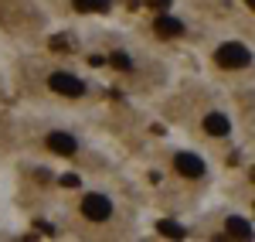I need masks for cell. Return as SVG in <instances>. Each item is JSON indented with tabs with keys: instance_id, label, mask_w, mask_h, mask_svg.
I'll return each mask as SVG.
<instances>
[{
	"instance_id": "30bf717a",
	"label": "cell",
	"mask_w": 255,
	"mask_h": 242,
	"mask_svg": "<svg viewBox=\"0 0 255 242\" xmlns=\"http://www.w3.org/2000/svg\"><path fill=\"white\" fill-rule=\"evenodd\" d=\"M157 229H160V236H170V239H180V236H184V225L170 222V219H163V222H157Z\"/></svg>"
},
{
	"instance_id": "5bb4252c",
	"label": "cell",
	"mask_w": 255,
	"mask_h": 242,
	"mask_svg": "<svg viewBox=\"0 0 255 242\" xmlns=\"http://www.w3.org/2000/svg\"><path fill=\"white\" fill-rule=\"evenodd\" d=\"M61 184H65V188H79V178H75V174H65Z\"/></svg>"
},
{
	"instance_id": "4fadbf2b",
	"label": "cell",
	"mask_w": 255,
	"mask_h": 242,
	"mask_svg": "<svg viewBox=\"0 0 255 242\" xmlns=\"http://www.w3.org/2000/svg\"><path fill=\"white\" fill-rule=\"evenodd\" d=\"M174 0H146V7H153V10H163V7H170Z\"/></svg>"
},
{
	"instance_id": "7a4b0ae2",
	"label": "cell",
	"mask_w": 255,
	"mask_h": 242,
	"mask_svg": "<svg viewBox=\"0 0 255 242\" xmlns=\"http://www.w3.org/2000/svg\"><path fill=\"white\" fill-rule=\"evenodd\" d=\"M48 85H51V92H58V96H68V99H79L82 92H85V85H82L75 75H65V72H55V75L48 79Z\"/></svg>"
},
{
	"instance_id": "ba28073f",
	"label": "cell",
	"mask_w": 255,
	"mask_h": 242,
	"mask_svg": "<svg viewBox=\"0 0 255 242\" xmlns=\"http://www.w3.org/2000/svg\"><path fill=\"white\" fill-rule=\"evenodd\" d=\"M225 232L235 236V239H252V225L245 222V219H228L225 222Z\"/></svg>"
},
{
	"instance_id": "277c9868",
	"label": "cell",
	"mask_w": 255,
	"mask_h": 242,
	"mask_svg": "<svg viewBox=\"0 0 255 242\" xmlns=\"http://www.w3.org/2000/svg\"><path fill=\"white\" fill-rule=\"evenodd\" d=\"M174 167L184 174V178H201V174H204V161H201L197 154H177Z\"/></svg>"
},
{
	"instance_id": "5b68a950",
	"label": "cell",
	"mask_w": 255,
	"mask_h": 242,
	"mask_svg": "<svg viewBox=\"0 0 255 242\" xmlns=\"http://www.w3.org/2000/svg\"><path fill=\"white\" fill-rule=\"evenodd\" d=\"M48 147H51L55 154H65V157H72V154L79 150V143H75L72 133H51V137H48Z\"/></svg>"
},
{
	"instance_id": "3957f363",
	"label": "cell",
	"mask_w": 255,
	"mask_h": 242,
	"mask_svg": "<svg viewBox=\"0 0 255 242\" xmlns=\"http://www.w3.org/2000/svg\"><path fill=\"white\" fill-rule=\"evenodd\" d=\"M82 212H85V219H92V222H106V219L113 215V205H109V198H102V195H85V198H82Z\"/></svg>"
},
{
	"instance_id": "7c38bea8",
	"label": "cell",
	"mask_w": 255,
	"mask_h": 242,
	"mask_svg": "<svg viewBox=\"0 0 255 242\" xmlns=\"http://www.w3.org/2000/svg\"><path fill=\"white\" fill-rule=\"evenodd\" d=\"M51 48H55V51H68V48H72V41L58 34V38H51Z\"/></svg>"
},
{
	"instance_id": "8fae6325",
	"label": "cell",
	"mask_w": 255,
	"mask_h": 242,
	"mask_svg": "<svg viewBox=\"0 0 255 242\" xmlns=\"http://www.w3.org/2000/svg\"><path fill=\"white\" fill-rule=\"evenodd\" d=\"M109 61H113V65H116V68H123V72H129V68H133V61L126 58V55H123V51H116V55H113V58H109Z\"/></svg>"
},
{
	"instance_id": "52a82bcc",
	"label": "cell",
	"mask_w": 255,
	"mask_h": 242,
	"mask_svg": "<svg viewBox=\"0 0 255 242\" xmlns=\"http://www.w3.org/2000/svg\"><path fill=\"white\" fill-rule=\"evenodd\" d=\"M153 31H157L160 38H180V34H184V24L177 17H157Z\"/></svg>"
},
{
	"instance_id": "6da1fadb",
	"label": "cell",
	"mask_w": 255,
	"mask_h": 242,
	"mask_svg": "<svg viewBox=\"0 0 255 242\" xmlns=\"http://www.w3.org/2000/svg\"><path fill=\"white\" fill-rule=\"evenodd\" d=\"M215 61L221 68H245V65L252 61V55H249L245 44H235V41H232V44H221V48H218Z\"/></svg>"
},
{
	"instance_id": "9a60e30c",
	"label": "cell",
	"mask_w": 255,
	"mask_h": 242,
	"mask_svg": "<svg viewBox=\"0 0 255 242\" xmlns=\"http://www.w3.org/2000/svg\"><path fill=\"white\" fill-rule=\"evenodd\" d=\"M249 7H252V10H255V0H249Z\"/></svg>"
},
{
	"instance_id": "2e32d148",
	"label": "cell",
	"mask_w": 255,
	"mask_h": 242,
	"mask_svg": "<svg viewBox=\"0 0 255 242\" xmlns=\"http://www.w3.org/2000/svg\"><path fill=\"white\" fill-rule=\"evenodd\" d=\"M252 181H255V171H252Z\"/></svg>"
},
{
	"instance_id": "9c48e42d",
	"label": "cell",
	"mask_w": 255,
	"mask_h": 242,
	"mask_svg": "<svg viewBox=\"0 0 255 242\" xmlns=\"http://www.w3.org/2000/svg\"><path fill=\"white\" fill-rule=\"evenodd\" d=\"M72 3L82 14H102V10H109V0H72Z\"/></svg>"
},
{
	"instance_id": "8992f818",
	"label": "cell",
	"mask_w": 255,
	"mask_h": 242,
	"mask_svg": "<svg viewBox=\"0 0 255 242\" xmlns=\"http://www.w3.org/2000/svg\"><path fill=\"white\" fill-rule=\"evenodd\" d=\"M204 130L211 133V137H228V130H232V123L225 113H208L204 116Z\"/></svg>"
}]
</instances>
